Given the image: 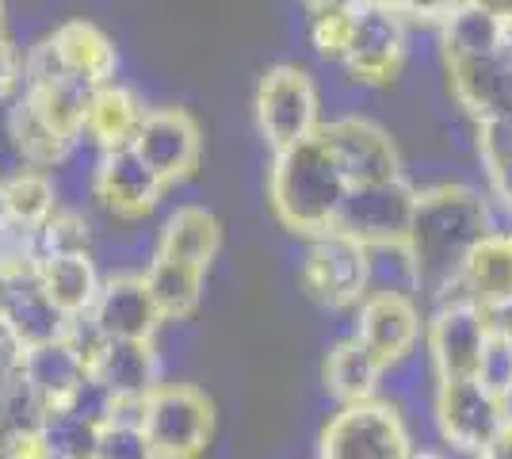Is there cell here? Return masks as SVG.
Instances as JSON below:
<instances>
[{"instance_id": "9a60e30c", "label": "cell", "mask_w": 512, "mask_h": 459, "mask_svg": "<svg viewBox=\"0 0 512 459\" xmlns=\"http://www.w3.org/2000/svg\"><path fill=\"white\" fill-rule=\"evenodd\" d=\"M448 85L455 104L467 111L474 123L512 115V46H501L486 58L451 62Z\"/></svg>"}, {"instance_id": "e575fe53", "label": "cell", "mask_w": 512, "mask_h": 459, "mask_svg": "<svg viewBox=\"0 0 512 459\" xmlns=\"http://www.w3.org/2000/svg\"><path fill=\"white\" fill-rule=\"evenodd\" d=\"M478 379H482L493 394H501L512 387V337L497 326V322H493L486 352H482V372H478Z\"/></svg>"}, {"instance_id": "ba28073f", "label": "cell", "mask_w": 512, "mask_h": 459, "mask_svg": "<svg viewBox=\"0 0 512 459\" xmlns=\"http://www.w3.org/2000/svg\"><path fill=\"white\" fill-rule=\"evenodd\" d=\"M413 207H417V188H409L406 176L379 180V184H356L348 188L333 230H341L367 249L402 245L413 222Z\"/></svg>"}, {"instance_id": "44dd1931", "label": "cell", "mask_w": 512, "mask_h": 459, "mask_svg": "<svg viewBox=\"0 0 512 459\" xmlns=\"http://www.w3.org/2000/svg\"><path fill=\"white\" fill-rule=\"evenodd\" d=\"M142 119H146V104L138 100V92L107 81V85L92 92V104H88L85 115V134L100 150H115V146H130L134 142Z\"/></svg>"}, {"instance_id": "f546056e", "label": "cell", "mask_w": 512, "mask_h": 459, "mask_svg": "<svg viewBox=\"0 0 512 459\" xmlns=\"http://www.w3.org/2000/svg\"><path fill=\"white\" fill-rule=\"evenodd\" d=\"M4 192H8V211H12V222L16 226H27V230H39L54 211H58V192H54V180L27 165L16 176L4 180Z\"/></svg>"}, {"instance_id": "4316f807", "label": "cell", "mask_w": 512, "mask_h": 459, "mask_svg": "<svg viewBox=\"0 0 512 459\" xmlns=\"http://www.w3.org/2000/svg\"><path fill=\"white\" fill-rule=\"evenodd\" d=\"M92 92H96V85H88L85 77H77V73H62L50 85L23 88V96L39 108V115L58 134H65L69 142H77L85 134V115L88 104H92Z\"/></svg>"}, {"instance_id": "ab89813d", "label": "cell", "mask_w": 512, "mask_h": 459, "mask_svg": "<svg viewBox=\"0 0 512 459\" xmlns=\"http://www.w3.org/2000/svg\"><path fill=\"white\" fill-rule=\"evenodd\" d=\"M478 459H512V429H501V433L482 448Z\"/></svg>"}, {"instance_id": "2e32d148", "label": "cell", "mask_w": 512, "mask_h": 459, "mask_svg": "<svg viewBox=\"0 0 512 459\" xmlns=\"http://www.w3.org/2000/svg\"><path fill=\"white\" fill-rule=\"evenodd\" d=\"M0 322L20 337L23 349H35L46 341H58L69 318L46 295L39 272H16V276H0Z\"/></svg>"}, {"instance_id": "d590c367", "label": "cell", "mask_w": 512, "mask_h": 459, "mask_svg": "<svg viewBox=\"0 0 512 459\" xmlns=\"http://www.w3.org/2000/svg\"><path fill=\"white\" fill-rule=\"evenodd\" d=\"M375 4L390 8L394 16H402L406 23L413 20V23H436L440 27L463 0H375Z\"/></svg>"}, {"instance_id": "5b68a950", "label": "cell", "mask_w": 512, "mask_h": 459, "mask_svg": "<svg viewBox=\"0 0 512 459\" xmlns=\"http://www.w3.org/2000/svg\"><path fill=\"white\" fill-rule=\"evenodd\" d=\"M302 291L329 310L360 306L371 295V249L341 230H325L310 238L299 268Z\"/></svg>"}, {"instance_id": "8d00e7d4", "label": "cell", "mask_w": 512, "mask_h": 459, "mask_svg": "<svg viewBox=\"0 0 512 459\" xmlns=\"http://www.w3.org/2000/svg\"><path fill=\"white\" fill-rule=\"evenodd\" d=\"M0 459H54L43 437V425L0 433Z\"/></svg>"}, {"instance_id": "e0dca14e", "label": "cell", "mask_w": 512, "mask_h": 459, "mask_svg": "<svg viewBox=\"0 0 512 459\" xmlns=\"http://www.w3.org/2000/svg\"><path fill=\"white\" fill-rule=\"evenodd\" d=\"M88 314L115 341H153L157 326L165 322L150 299L146 276H115V280H107Z\"/></svg>"}, {"instance_id": "7dc6e473", "label": "cell", "mask_w": 512, "mask_h": 459, "mask_svg": "<svg viewBox=\"0 0 512 459\" xmlns=\"http://www.w3.org/2000/svg\"><path fill=\"white\" fill-rule=\"evenodd\" d=\"M0 39H4V0H0Z\"/></svg>"}, {"instance_id": "30bf717a", "label": "cell", "mask_w": 512, "mask_h": 459, "mask_svg": "<svg viewBox=\"0 0 512 459\" xmlns=\"http://www.w3.org/2000/svg\"><path fill=\"white\" fill-rule=\"evenodd\" d=\"M406 66V20L367 0L352 12L344 69L363 85H390Z\"/></svg>"}, {"instance_id": "b9f144b4", "label": "cell", "mask_w": 512, "mask_h": 459, "mask_svg": "<svg viewBox=\"0 0 512 459\" xmlns=\"http://www.w3.org/2000/svg\"><path fill=\"white\" fill-rule=\"evenodd\" d=\"M474 8H482V12H490L493 20H501L505 27L512 23V0H467Z\"/></svg>"}, {"instance_id": "ee69618b", "label": "cell", "mask_w": 512, "mask_h": 459, "mask_svg": "<svg viewBox=\"0 0 512 459\" xmlns=\"http://www.w3.org/2000/svg\"><path fill=\"white\" fill-rule=\"evenodd\" d=\"M501 417H505V429H512V387L501 391Z\"/></svg>"}, {"instance_id": "8fae6325", "label": "cell", "mask_w": 512, "mask_h": 459, "mask_svg": "<svg viewBox=\"0 0 512 459\" xmlns=\"http://www.w3.org/2000/svg\"><path fill=\"white\" fill-rule=\"evenodd\" d=\"M436 425L448 444L482 452L501 429V394H493L478 375L474 379H440L436 391Z\"/></svg>"}, {"instance_id": "484cf974", "label": "cell", "mask_w": 512, "mask_h": 459, "mask_svg": "<svg viewBox=\"0 0 512 459\" xmlns=\"http://www.w3.org/2000/svg\"><path fill=\"white\" fill-rule=\"evenodd\" d=\"M383 372L386 368L375 360V352L367 349L360 337H348L325 360V391L333 394L341 406L367 402V398H375V387H379Z\"/></svg>"}, {"instance_id": "4dcf8cb0", "label": "cell", "mask_w": 512, "mask_h": 459, "mask_svg": "<svg viewBox=\"0 0 512 459\" xmlns=\"http://www.w3.org/2000/svg\"><path fill=\"white\" fill-rule=\"evenodd\" d=\"M43 437L54 459H96L100 425L81 417L77 410H69V406H54L43 417Z\"/></svg>"}, {"instance_id": "f35d334b", "label": "cell", "mask_w": 512, "mask_h": 459, "mask_svg": "<svg viewBox=\"0 0 512 459\" xmlns=\"http://www.w3.org/2000/svg\"><path fill=\"white\" fill-rule=\"evenodd\" d=\"M23 352H27V349L20 345V337H16L12 329L0 322V379H8V375L20 372Z\"/></svg>"}, {"instance_id": "d6986e66", "label": "cell", "mask_w": 512, "mask_h": 459, "mask_svg": "<svg viewBox=\"0 0 512 459\" xmlns=\"http://www.w3.org/2000/svg\"><path fill=\"white\" fill-rule=\"evenodd\" d=\"M20 375L27 379V387L43 398L46 410H54V406H65L77 394V387L88 379V368L58 337V341H46V345L23 352Z\"/></svg>"}, {"instance_id": "f6af8a7d", "label": "cell", "mask_w": 512, "mask_h": 459, "mask_svg": "<svg viewBox=\"0 0 512 459\" xmlns=\"http://www.w3.org/2000/svg\"><path fill=\"white\" fill-rule=\"evenodd\" d=\"M493 322H497V326L512 337V306H509V310H497V314H493Z\"/></svg>"}, {"instance_id": "1f68e13d", "label": "cell", "mask_w": 512, "mask_h": 459, "mask_svg": "<svg viewBox=\"0 0 512 459\" xmlns=\"http://www.w3.org/2000/svg\"><path fill=\"white\" fill-rule=\"evenodd\" d=\"M88 222L73 211H54L50 219L35 230L39 257H69V253H88Z\"/></svg>"}, {"instance_id": "8992f818", "label": "cell", "mask_w": 512, "mask_h": 459, "mask_svg": "<svg viewBox=\"0 0 512 459\" xmlns=\"http://www.w3.org/2000/svg\"><path fill=\"white\" fill-rule=\"evenodd\" d=\"M413 440L386 402H348L321 429V459H409Z\"/></svg>"}, {"instance_id": "f1b7e54d", "label": "cell", "mask_w": 512, "mask_h": 459, "mask_svg": "<svg viewBox=\"0 0 512 459\" xmlns=\"http://www.w3.org/2000/svg\"><path fill=\"white\" fill-rule=\"evenodd\" d=\"M8 138L20 150L23 161L35 165V169H54L73 150V142L65 134L54 131L23 92L12 100V108H8Z\"/></svg>"}, {"instance_id": "52a82bcc", "label": "cell", "mask_w": 512, "mask_h": 459, "mask_svg": "<svg viewBox=\"0 0 512 459\" xmlns=\"http://www.w3.org/2000/svg\"><path fill=\"white\" fill-rule=\"evenodd\" d=\"M428 318V356L440 379H474L482 372V352L490 341L493 314L467 295H448L432 303Z\"/></svg>"}, {"instance_id": "3957f363", "label": "cell", "mask_w": 512, "mask_h": 459, "mask_svg": "<svg viewBox=\"0 0 512 459\" xmlns=\"http://www.w3.org/2000/svg\"><path fill=\"white\" fill-rule=\"evenodd\" d=\"M142 433L157 459H199L214 437V402L192 383H157L146 394Z\"/></svg>"}, {"instance_id": "7402d4cb", "label": "cell", "mask_w": 512, "mask_h": 459, "mask_svg": "<svg viewBox=\"0 0 512 459\" xmlns=\"http://www.w3.org/2000/svg\"><path fill=\"white\" fill-rule=\"evenodd\" d=\"M50 39L58 46L62 62L69 73L85 77L88 85H107L115 81V69H119V54H115V43L107 39L96 23L88 20H65L62 27L50 31Z\"/></svg>"}, {"instance_id": "ffe728a7", "label": "cell", "mask_w": 512, "mask_h": 459, "mask_svg": "<svg viewBox=\"0 0 512 459\" xmlns=\"http://www.w3.org/2000/svg\"><path fill=\"white\" fill-rule=\"evenodd\" d=\"M218 249H222V222L207 207H195V203L176 207L161 226V241H157V257L188 261L199 268H211Z\"/></svg>"}, {"instance_id": "7c38bea8", "label": "cell", "mask_w": 512, "mask_h": 459, "mask_svg": "<svg viewBox=\"0 0 512 459\" xmlns=\"http://www.w3.org/2000/svg\"><path fill=\"white\" fill-rule=\"evenodd\" d=\"M130 146L146 157V165L169 188V184L188 180L199 169L203 131L184 108H153L146 111V119H142V127H138Z\"/></svg>"}, {"instance_id": "9c48e42d", "label": "cell", "mask_w": 512, "mask_h": 459, "mask_svg": "<svg viewBox=\"0 0 512 459\" xmlns=\"http://www.w3.org/2000/svg\"><path fill=\"white\" fill-rule=\"evenodd\" d=\"M318 138L321 146L329 150V157L337 161L348 188L402 176V157H398L394 138L379 123L363 119V115H344V119H333V123H321Z\"/></svg>"}, {"instance_id": "5bb4252c", "label": "cell", "mask_w": 512, "mask_h": 459, "mask_svg": "<svg viewBox=\"0 0 512 459\" xmlns=\"http://www.w3.org/2000/svg\"><path fill=\"white\" fill-rule=\"evenodd\" d=\"M161 176L146 165V157L134 146H115L100 150L96 165V199L104 203L111 215L119 219H146L153 207L161 203Z\"/></svg>"}, {"instance_id": "60d3db41", "label": "cell", "mask_w": 512, "mask_h": 459, "mask_svg": "<svg viewBox=\"0 0 512 459\" xmlns=\"http://www.w3.org/2000/svg\"><path fill=\"white\" fill-rule=\"evenodd\" d=\"M367 0H302L306 12H356Z\"/></svg>"}, {"instance_id": "ac0fdd59", "label": "cell", "mask_w": 512, "mask_h": 459, "mask_svg": "<svg viewBox=\"0 0 512 459\" xmlns=\"http://www.w3.org/2000/svg\"><path fill=\"white\" fill-rule=\"evenodd\" d=\"M463 295L482 310H509L512 306V238L493 230L486 241L474 245V253L463 264Z\"/></svg>"}, {"instance_id": "603a6c76", "label": "cell", "mask_w": 512, "mask_h": 459, "mask_svg": "<svg viewBox=\"0 0 512 459\" xmlns=\"http://www.w3.org/2000/svg\"><path fill=\"white\" fill-rule=\"evenodd\" d=\"M509 46V31L505 23L493 20L490 12L474 8V4H459L448 20L440 23V50H444V66L451 62H467V58H486L493 50Z\"/></svg>"}, {"instance_id": "d4e9b609", "label": "cell", "mask_w": 512, "mask_h": 459, "mask_svg": "<svg viewBox=\"0 0 512 459\" xmlns=\"http://www.w3.org/2000/svg\"><path fill=\"white\" fill-rule=\"evenodd\" d=\"M39 280H43L46 295L54 299V306L62 310L65 318H77L88 314L96 306L100 295V276H96V264L88 253H69V257H46L39 264Z\"/></svg>"}, {"instance_id": "6da1fadb", "label": "cell", "mask_w": 512, "mask_h": 459, "mask_svg": "<svg viewBox=\"0 0 512 459\" xmlns=\"http://www.w3.org/2000/svg\"><path fill=\"white\" fill-rule=\"evenodd\" d=\"M493 234L490 203L467 184H436L417 192L413 222H409L406 249L413 257L417 291H425L432 303L459 295L463 264L478 241Z\"/></svg>"}, {"instance_id": "836d02e7", "label": "cell", "mask_w": 512, "mask_h": 459, "mask_svg": "<svg viewBox=\"0 0 512 459\" xmlns=\"http://www.w3.org/2000/svg\"><path fill=\"white\" fill-rule=\"evenodd\" d=\"M96 459H157L138 425H100Z\"/></svg>"}, {"instance_id": "bcb514c9", "label": "cell", "mask_w": 512, "mask_h": 459, "mask_svg": "<svg viewBox=\"0 0 512 459\" xmlns=\"http://www.w3.org/2000/svg\"><path fill=\"white\" fill-rule=\"evenodd\" d=\"M409 459H444V456H440V452H413Z\"/></svg>"}, {"instance_id": "cb8c5ba5", "label": "cell", "mask_w": 512, "mask_h": 459, "mask_svg": "<svg viewBox=\"0 0 512 459\" xmlns=\"http://www.w3.org/2000/svg\"><path fill=\"white\" fill-rule=\"evenodd\" d=\"M203 284H207V268L188 264V261L153 257L150 272H146L150 299L165 322H184V318H192L199 299H203Z\"/></svg>"}, {"instance_id": "d6a6232c", "label": "cell", "mask_w": 512, "mask_h": 459, "mask_svg": "<svg viewBox=\"0 0 512 459\" xmlns=\"http://www.w3.org/2000/svg\"><path fill=\"white\" fill-rule=\"evenodd\" d=\"M352 35V12H310V43L325 62H344Z\"/></svg>"}, {"instance_id": "c3c4849f", "label": "cell", "mask_w": 512, "mask_h": 459, "mask_svg": "<svg viewBox=\"0 0 512 459\" xmlns=\"http://www.w3.org/2000/svg\"><path fill=\"white\" fill-rule=\"evenodd\" d=\"M509 238H512V230H509Z\"/></svg>"}, {"instance_id": "74e56055", "label": "cell", "mask_w": 512, "mask_h": 459, "mask_svg": "<svg viewBox=\"0 0 512 459\" xmlns=\"http://www.w3.org/2000/svg\"><path fill=\"white\" fill-rule=\"evenodd\" d=\"M23 92V50L12 39H0V100H16Z\"/></svg>"}, {"instance_id": "277c9868", "label": "cell", "mask_w": 512, "mask_h": 459, "mask_svg": "<svg viewBox=\"0 0 512 459\" xmlns=\"http://www.w3.org/2000/svg\"><path fill=\"white\" fill-rule=\"evenodd\" d=\"M256 123L272 150H287V146L314 138L321 127V100L314 77L291 62L264 69L256 85Z\"/></svg>"}, {"instance_id": "7a4b0ae2", "label": "cell", "mask_w": 512, "mask_h": 459, "mask_svg": "<svg viewBox=\"0 0 512 459\" xmlns=\"http://www.w3.org/2000/svg\"><path fill=\"white\" fill-rule=\"evenodd\" d=\"M344 196H348V180L321 146L318 134L299 146L276 150L268 173V207L287 234L318 238L333 230Z\"/></svg>"}, {"instance_id": "83f0119b", "label": "cell", "mask_w": 512, "mask_h": 459, "mask_svg": "<svg viewBox=\"0 0 512 459\" xmlns=\"http://www.w3.org/2000/svg\"><path fill=\"white\" fill-rule=\"evenodd\" d=\"M92 379H100L111 394H150L157 387L153 341H115V337H107V349Z\"/></svg>"}, {"instance_id": "4fadbf2b", "label": "cell", "mask_w": 512, "mask_h": 459, "mask_svg": "<svg viewBox=\"0 0 512 459\" xmlns=\"http://www.w3.org/2000/svg\"><path fill=\"white\" fill-rule=\"evenodd\" d=\"M356 337L375 352L383 368H394L421 341V310L406 291H371L360 303Z\"/></svg>"}, {"instance_id": "7bdbcfd3", "label": "cell", "mask_w": 512, "mask_h": 459, "mask_svg": "<svg viewBox=\"0 0 512 459\" xmlns=\"http://www.w3.org/2000/svg\"><path fill=\"white\" fill-rule=\"evenodd\" d=\"M12 226V211H8V192H4V180H0V234Z\"/></svg>"}]
</instances>
